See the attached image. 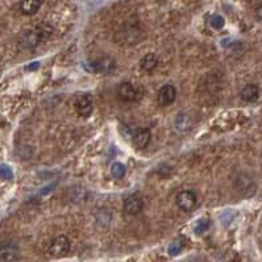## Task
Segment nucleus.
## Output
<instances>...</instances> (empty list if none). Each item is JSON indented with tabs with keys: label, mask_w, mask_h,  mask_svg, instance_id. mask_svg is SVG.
Here are the masks:
<instances>
[{
	"label": "nucleus",
	"mask_w": 262,
	"mask_h": 262,
	"mask_svg": "<svg viewBox=\"0 0 262 262\" xmlns=\"http://www.w3.org/2000/svg\"><path fill=\"white\" fill-rule=\"evenodd\" d=\"M144 37V32L141 29V27L136 23H128L126 25H123L115 36V40L119 45H126V46H131V45H136L142 40Z\"/></svg>",
	"instance_id": "2"
},
{
	"label": "nucleus",
	"mask_w": 262,
	"mask_h": 262,
	"mask_svg": "<svg viewBox=\"0 0 262 262\" xmlns=\"http://www.w3.org/2000/svg\"><path fill=\"white\" fill-rule=\"evenodd\" d=\"M0 178L4 180H11L13 178V173L7 165H0Z\"/></svg>",
	"instance_id": "20"
},
{
	"label": "nucleus",
	"mask_w": 262,
	"mask_h": 262,
	"mask_svg": "<svg viewBox=\"0 0 262 262\" xmlns=\"http://www.w3.org/2000/svg\"><path fill=\"white\" fill-rule=\"evenodd\" d=\"M192 127V119L188 116L187 114H179L175 118V128L180 132H184V131L191 130Z\"/></svg>",
	"instance_id": "16"
},
{
	"label": "nucleus",
	"mask_w": 262,
	"mask_h": 262,
	"mask_svg": "<svg viewBox=\"0 0 262 262\" xmlns=\"http://www.w3.org/2000/svg\"><path fill=\"white\" fill-rule=\"evenodd\" d=\"M235 188L240 194H243L245 196H251L256 192V183L253 182L251 176L241 174V175L236 178Z\"/></svg>",
	"instance_id": "8"
},
{
	"label": "nucleus",
	"mask_w": 262,
	"mask_h": 262,
	"mask_svg": "<svg viewBox=\"0 0 262 262\" xmlns=\"http://www.w3.org/2000/svg\"><path fill=\"white\" fill-rule=\"evenodd\" d=\"M90 65L91 67L90 69H87V70L92 71V73H100V74H110V73H112V71L115 70V67H116L115 59L108 57V55L96 59L94 62H91Z\"/></svg>",
	"instance_id": "5"
},
{
	"label": "nucleus",
	"mask_w": 262,
	"mask_h": 262,
	"mask_svg": "<svg viewBox=\"0 0 262 262\" xmlns=\"http://www.w3.org/2000/svg\"><path fill=\"white\" fill-rule=\"evenodd\" d=\"M176 98V90L175 87L172 85H165L158 90L157 94V102L161 107H168L175 102Z\"/></svg>",
	"instance_id": "7"
},
{
	"label": "nucleus",
	"mask_w": 262,
	"mask_h": 262,
	"mask_svg": "<svg viewBox=\"0 0 262 262\" xmlns=\"http://www.w3.org/2000/svg\"><path fill=\"white\" fill-rule=\"evenodd\" d=\"M51 33H53V28L47 24H41L39 27L27 29L20 35L19 46L25 50L35 49L37 45L43 43L44 40H46Z\"/></svg>",
	"instance_id": "1"
},
{
	"label": "nucleus",
	"mask_w": 262,
	"mask_h": 262,
	"mask_svg": "<svg viewBox=\"0 0 262 262\" xmlns=\"http://www.w3.org/2000/svg\"><path fill=\"white\" fill-rule=\"evenodd\" d=\"M210 24H211V27L214 28V29L219 31V29H221V28L224 27L225 21H224L223 16L215 15V16H212L211 17V21H210Z\"/></svg>",
	"instance_id": "19"
},
{
	"label": "nucleus",
	"mask_w": 262,
	"mask_h": 262,
	"mask_svg": "<svg viewBox=\"0 0 262 262\" xmlns=\"http://www.w3.org/2000/svg\"><path fill=\"white\" fill-rule=\"evenodd\" d=\"M208 228H210V220L200 219L198 220V223H196L195 228H194V232H195L196 235H202V233L207 231Z\"/></svg>",
	"instance_id": "18"
},
{
	"label": "nucleus",
	"mask_w": 262,
	"mask_h": 262,
	"mask_svg": "<svg viewBox=\"0 0 262 262\" xmlns=\"http://www.w3.org/2000/svg\"><path fill=\"white\" fill-rule=\"evenodd\" d=\"M150 138H152L150 130L149 128H140L133 134L132 142L137 149H145L150 142Z\"/></svg>",
	"instance_id": "11"
},
{
	"label": "nucleus",
	"mask_w": 262,
	"mask_h": 262,
	"mask_svg": "<svg viewBox=\"0 0 262 262\" xmlns=\"http://www.w3.org/2000/svg\"><path fill=\"white\" fill-rule=\"evenodd\" d=\"M196 202L198 199H196L195 192L192 191H180L175 198L176 207L183 212L192 211L195 208Z\"/></svg>",
	"instance_id": "4"
},
{
	"label": "nucleus",
	"mask_w": 262,
	"mask_h": 262,
	"mask_svg": "<svg viewBox=\"0 0 262 262\" xmlns=\"http://www.w3.org/2000/svg\"><path fill=\"white\" fill-rule=\"evenodd\" d=\"M182 251V244L179 243V241H175V243H173L172 245H170V248H169V253L172 256H175L178 255L179 252Z\"/></svg>",
	"instance_id": "21"
},
{
	"label": "nucleus",
	"mask_w": 262,
	"mask_h": 262,
	"mask_svg": "<svg viewBox=\"0 0 262 262\" xmlns=\"http://www.w3.org/2000/svg\"><path fill=\"white\" fill-rule=\"evenodd\" d=\"M111 173H112V175L116 179H122L126 176V166L120 162H115L112 165V168H111Z\"/></svg>",
	"instance_id": "17"
},
{
	"label": "nucleus",
	"mask_w": 262,
	"mask_h": 262,
	"mask_svg": "<svg viewBox=\"0 0 262 262\" xmlns=\"http://www.w3.org/2000/svg\"><path fill=\"white\" fill-rule=\"evenodd\" d=\"M158 65V57H157L154 53H148V54H145L140 61V66L142 70L148 71H153Z\"/></svg>",
	"instance_id": "15"
},
{
	"label": "nucleus",
	"mask_w": 262,
	"mask_h": 262,
	"mask_svg": "<svg viewBox=\"0 0 262 262\" xmlns=\"http://www.w3.org/2000/svg\"><path fill=\"white\" fill-rule=\"evenodd\" d=\"M70 251V240L66 236H58L51 241L50 247H49V253L55 259L66 256Z\"/></svg>",
	"instance_id": "3"
},
{
	"label": "nucleus",
	"mask_w": 262,
	"mask_h": 262,
	"mask_svg": "<svg viewBox=\"0 0 262 262\" xmlns=\"http://www.w3.org/2000/svg\"><path fill=\"white\" fill-rule=\"evenodd\" d=\"M43 5V0H23L20 4V11L23 12V15L32 16L39 11Z\"/></svg>",
	"instance_id": "14"
},
{
	"label": "nucleus",
	"mask_w": 262,
	"mask_h": 262,
	"mask_svg": "<svg viewBox=\"0 0 262 262\" xmlns=\"http://www.w3.org/2000/svg\"><path fill=\"white\" fill-rule=\"evenodd\" d=\"M241 99L247 103H255L260 96V88L257 85H247L244 87L241 94H240Z\"/></svg>",
	"instance_id": "13"
},
{
	"label": "nucleus",
	"mask_w": 262,
	"mask_h": 262,
	"mask_svg": "<svg viewBox=\"0 0 262 262\" xmlns=\"http://www.w3.org/2000/svg\"><path fill=\"white\" fill-rule=\"evenodd\" d=\"M118 96L122 102L132 103L138 98V90L132 83L124 82L118 87Z\"/></svg>",
	"instance_id": "9"
},
{
	"label": "nucleus",
	"mask_w": 262,
	"mask_h": 262,
	"mask_svg": "<svg viewBox=\"0 0 262 262\" xmlns=\"http://www.w3.org/2000/svg\"><path fill=\"white\" fill-rule=\"evenodd\" d=\"M19 260V249L13 244H4L0 247V261L16 262Z\"/></svg>",
	"instance_id": "12"
},
{
	"label": "nucleus",
	"mask_w": 262,
	"mask_h": 262,
	"mask_svg": "<svg viewBox=\"0 0 262 262\" xmlns=\"http://www.w3.org/2000/svg\"><path fill=\"white\" fill-rule=\"evenodd\" d=\"M144 202L138 195H131L124 200V211L128 215H138L142 211Z\"/></svg>",
	"instance_id": "10"
},
{
	"label": "nucleus",
	"mask_w": 262,
	"mask_h": 262,
	"mask_svg": "<svg viewBox=\"0 0 262 262\" xmlns=\"http://www.w3.org/2000/svg\"><path fill=\"white\" fill-rule=\"evenodd\" d=\"M92 106H94V104H92V98H91L90 95L82 94L75 98V111H77V114H78L79 116H82V118H88V116L92 114Z\"/></svg>",
	"instance_id": "6"
},
{
	"label": "nucleus",
	"mask_w": 262,
	"mask_h": 262,
	"mask_svg": "<svg viewBox=\"0 0 262 262\" xmlns=\"http://www.w3.org/2000/svg\"><path fill=\"white\" fill-rule=\"evenodd\" d=\"M259 17L260 19H262V7L259 9Z\"/></svg>",
	"instance_id": "22"
}]
</instances>
